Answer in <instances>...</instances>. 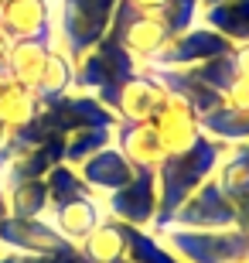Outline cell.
<instances>
[{
    "label": "cell",
    "mask_w": 249,
    "mask_h": 263,
    "mask_svg": "<svg viewBox=\"0 0 249 263\" xmlns=\"http://www.w3.org/2000/svg\"><path fill=\"white\" fill-rule=\"evenodd\" d=\"M7 188H4V185H0V222H4V219H7Z\"/></svg>",
    "instance_id": "d590c367"
},
{
    "label": "cell",
    "mask_w": 249,
    "mask_h": 263,
    "mask_svg": "<svg viewBox=\"0 0 249 263\" xmlns=\"http://www.w3.org/2000/svg\"><path fill=\"white\" fill-rule=\"evenodd\" d=\"M48 219H51V226L65 236L68 243L79 246L106 219V209H103V198H99V195H89V198H75V202L55 205V209L48 212Z\"/></svg>",
    "instance_id": "9a60e30c"
},
{
    "label": "cell",
    "mask_w": 249,
    "mask_h": 263,
    "mask_svg": "<svg viewBox=\"0 0 249 263\" xmlns=\"http://www.w3.org/2000/svg\"><path fill=\"white\" fill-rule=\"evenodd\" d=\"M4 140H7V130L0 127V147H4Z\"/></svg>",
    "instance_id": "74e56055"
},
{
    "label": "cell",
    "mask_w": 249,
    "mask_h": 263,
    "mask_svg": "<svg viewBox=\"0 0 249 263\" xmlns=\"http://www.w3.org/2000/svg\"><path fill=\"white\" fill-rule=\"evenodd\" d=\"M229 154V147L212 140V137H201L198 144L184 154H167L157 164V215H154L150 233H161L167 229L174 219V212L184 205V198H191L208 178H215L222 157Z\"/></svg>",
    "instance_id": "6da1fadb"
},
{
    "label": "cell",
    "mask_w": 249,
    "mask_h": 263,
    "mask_svg": "<svg viewBox=\"0 0 249 263\" xmlns=\"http://www.w3.org/2000/svg\"><path fill=\"white\" fill-rule=\"evenodd\" d=\"M0 250L17 256H45V253H65V250H75V246L51 226L48 215H41V219L7 215L0 222Z\"/></svg>",
    "instance_id": "52a82bcc"
},
{
    "label": "cell",
    "mask_w": 249,
    "mask_h": 263,
    "mask_svg": "<svg viewBox=\"0 0 249 263\" xmlns=\"http://www.w3.org/2000/svg\"><path fill=\"white\" fill-rule=\"evenodd\" d=\"M236 48L232 41H225L222 34H215L212 28L205 24H195V28L181 31L167 41V48L150 62V65H164V68H191L201 65V62H212V59H222Z\"/></svg>",
    "instance_id": "30bf717a"
},
{
    "label": "cell",
    "mask_w": 249,
    "mask_h": 263,
    "mask_svg": "<svg viewBox=\"0 0 249 263\" xmlns=\"http://www.w3.org/2000/svg\"><path fill=\"white\" fill-rule=\"evenodd\" d=\"M51 48H55L51 41H10L7 59H4V76L21 82V86L34 89Z\"/></svg>",
    "instance_id": "ffe728a7"
},
{
    "label": "cell",
    "mask_w": 249,
    "mask_h": 263,
    "mask_svg": "<svg viewBox=\"0 0 249 263\" xmlns=\"http://www.w3.org/2000/svg\"><path fill=\"white\" fill-rule=\"evenodd\" d=\"M219 106H225V109H249V72H239V68H236L232 82L219 96Z\"/></svg>",
    "instance_id": "f546056e"
},
{
    "label": "cell",
    "mask_w": 249,
    "mask_h": 263,
    "mask_svg": "<svg viewBox=\"0 0 249 263\" xmlns=\"http://www.w3.org/2000/svg\"><path fill=\"white\" fill-rule=\"evenodd\" d=\"M150 127L157 130V140H161L164 154H184V151H191L205 137L201 134V117L178 96H167L161 113L150 120Z\"/></svg>",
    "instance_id": "4fadbf2b"
},
{
    "label": "cell",
    "mask_w": 249,
    "mask_h": 263,
    "mask_svg": "<svg viewBox=\"0 0 249 263\" xmlns=\"http://www.w3.org/2000/svg\"><path fill=\"white\" fill-rule=\"evenodd\" d=\"M79 175H82V181L103 198V195H109V192H116V188H123L126 181L137 175V167L109 144L106 151L89 157L86 164H79Z\"/></svg>",
    "instance_id": "2e32d148"
},
{
    "label": "cell",
    "mask_w": 249,
    "mask_h": 263,
    "mask_svg": "<svg viewBox=\"0 0 249 263\" xmlns=\"http://www.w3.org/2000/svg\"><path fill=\"white\" fill-rule=\"evenodd\" d=\"M62 154H65V137L28 147V151L14 154L7 164L0 167V185L7 188L10 181H21V178H45L55 164H62Z\"/></svg>",
    "instance_id": "ac0fdd59"
},
{
    "label": "cell",
    "mask_w": 249,
    "mask_h": 263,
    "mask_svg": "<svg viewBox=\"0 0 249 263\" xmlns=\"http://www.w3.org/2000/svg\"><path fill=\"white\" fill-rule=\"evenodd\" d=\"M236 226H239L242 233H249V198L236 202Z\"/></svg>",
    "instance_id": "836d02e7"
},
{
    "label": "cell",
    "mask_w": 249,
    "mask_h": 263,
    "mask_svg": "<svg viewBox=\"0 0 249 263\" xmlns=\"http://www.w3.org/2000/svg\"><path fill=\"white\" fill-rule=\"evenodd\" d=\"M38 120H41V127H48L55 137H68L82 127H116L113 109L103 106L89 92H68V96L55 99V103H45Z\"/></svg>",
    "instance_id": "ba28073f"
},
{
    "label": "cell",
    "mask_w": 249,
    "mask_h": 263,
    "mask_svg": "<svg viewBox=\"0 0 249 263\" xmlns=\"http://www.w3.org/2000/svg\"><path fill=\"white\" fill-rule=\"evenodd\" d=\"M79 246L75 250H65V253H45V256H21V263H75Z\"/></svg>",
    "instance_id": "4dcf8cb0"
},
{
    "label": "cell",
    "mask_w": 249,
    "mask_h": 263,
    "mask_svg": "<svg viewBox=\"0 0 249 263\" xmlns=\"http://www.w3.org/2000/svg\"><path fill=\"white\" fill-rule=\"evenodd\" d=\"M4 4H7V0H0V7H4Z\"/></svg>",
    "instance_id": "7bdbcfd3"
},
{
    "label": "cell",
    "mask_w": 249,
    "mask_h": 263,
    "mask_svg": "<svg viewBox=\"0 0 249 263\" xmlns=\"http://www.w3.org/2000/svg\"><path fill=\"white\" fill-rule=\"evenodd\" d=\"M201 134L225 147L249 144V109H225L215 106L201 117Z\"/></svg>",
    "instance_id": "cb8c5ba5"
},
{
    "label": "cell",
    "mask_w": 249,
    "mask_h": 263,
    "mask_svg": "<svg viewBox=\"0 0 249 263\" xmlns=\"http://www.w3.org/2000/svg\"><path fill=\"white\" fill-rule=\"evenodd\" d=\"M0 24L10 41H51L58 48L55 0H7L0 7Z\"/></svg>",
    "instance_id": "8fae6325"
},
{
    "label": "cell",
    "mask_w": 249,
    "mask_h": 263,
    "mask_svg": "<svg viewBox=\"0 0 249 263\" xmlns=\"http://www.w3.org/2000/svg\"><path fill=\"white\" fill-rule=\"evenodd\" d=\"M133 10H144V14H161V7L167 0H126Z\"/></svg>",
    "instance_id": "d6a6232c"
},
{
    "label": "cell",
    "mask_w": 249,
    "mask_h": 263,
    "mask_svg": "<svg viewBox=\"0 0 249 263\" xmlns=\"http://www.w3.org/2000/svg\"><path fill=\"white\" fill-rule=\"evenodd\" d=\"M126 246H130V226L106 215L103 222L79 243V253L86 256L89 263H113V260L126 256Z\"/></svg>",
    "instance_id": "d6986e66"
},
{
    "label": "cell",
    "mask_w": 249,
    "mask_h": 263,
    "mask_svg": "<svg viewBox=\"0 0 249 263\" xmlns=\"http://www.w3.org/2000/svg\"><path fill=\"white\" fill-rule=\"evenodd\" d=\"M120 0H55V31L58 48L72 59H82L106 38Z\"/></svg>",
    "instance_id": "7a4b0ae2"
},
{
    "label": "cell",
    "mask_w": 249,
    "mask_h": 263,
    "mask_svg": "<svg viewBox=\"0 0 249 263\" xmlns=\"http://www.w3.org/2000/svg\"><path fill=\"white\" fill-rule=\"evenodd\" d=\"M164 103H167V89L140 68L133 79H126L123 86H120V92L109 103V109H113L116 123H150L161 113Z\"/></svg>",
    "instance_id": "7c38bea8"
},
{
    "label": "cell",
    "mask_w": 249,
    "mask_h": 263,
    "mask_svg": "<svg viewBox=\"0 0 249 263\" xmlns=\"http://www.w3.org/2000/svg\"><path fill=\"white\" fill-rule=\"evenodd\" d=\"M215 181L232 202L249 198V147L246 144L229 147V154L222 157L219 171H215Z\"/></svg>",
    "instance_id": "d4e9b609"
},
{
    "label": "cell",
    "mask_w": 249,
    "mask_h": 263,
    "mask_svg": "<svg viewBox=\"0 0 249 263\" xmlns=\"http://www.w3.org/2000/svg\"><path fill=\"white\" fill-rule=\"evenodd\" d=\"M242 263H249V253H246V260H242Z\"/></svg>",
    "instance_id": "b9f144b4"
},
{
    "label": "cell",
    "mask_w": 249,
    "mask_h": 263,
    "mask_svg": "<svg viewBox=\"0 0 249 263\" xmlns=\"http://www.w3.org/2000/svg\"><path fill=\"white\" fill-rule=\"evenodd\" d=\"M0 263H21V256L17 253H4V250H0Z\"/></svg>",
    "instance_id": "8d00e7d4"
},
{
    "label": "cell",
    "mask_w": 249,
    "mask_h": 263,
    "mask_svg": "<svg viewBox=\"0 0 249 263\" xmlns=\"http://www.w3.org/2000/svg\"><path fill=\"white\" fill-rule=\"evenodd\" d=\"M34 92H38L41 103H55L68 92H75V59L65 48L48 51V62H45L38 82H34Z\"/></svg>",
    "instance_id": "44dd1931"
},
{
    "label": "cell",
    "mask_w": 249,
    "mask_h": 263,
    "mask_svg": "<svg viewBox=\"0 0 249 263\" xmlns=\"http://www.w3.org/2000/svg\"><path fill=\"white\" fill-rule=\"evenodd\" d=\"M7 48H10V38H7V31H4V24H0V72H4V59H7Z\"/></svg>",
    "instance_id": "e575fe53"
},
{
    "label": "cell",
    "mask_w": 249,
    "mask_h": 263,
    "mask_svg": "<svg viewBox=\"0 0 249 263\" xmlns=\"http://www.w3.org/2000/svg\"><path fill=\"white\" fill-rule=\"evenodd\" d=\"M75 263H89V260H86V256H82V253H79V256H75Z\"/></svg>",
    "instance_id": "ab89813d"
},
{
    "label": "cell",
    "mask_w": 249,
    "mask_h": 263,
    "mask_svg": "<svg viewBox=\"0 0 249 263\" xmlns=\"http://www.w3.org/2000/svg\"><path fill=\"white\" fill-rule=\"evenodd\" d=\"M201 4H205V7H208V4H225V0H201Z\"/></svg>",
    "instance_id": "f35d334b"
},
{
    "label": "cell",
    "mask_w": 249,
    "mask_h": 263,
    "mask_svg": "<svg viewBox=\"0 0 249 263\" xmlns=\"http://www.w3.org/2000/svg\"><path fill=\"white\" fill-rule=\"evenodd\" d=\"M41 109H45V103L38 99L34 89L21 86V82H14L0 72V127L7 134L31 127L41 117Z\"/></svg>",
    "instance_id": "e0dca14e"
},
{
    "label": "cell",
    "mask_w": 249,
    "mask_h": 263,
    "mask_svg": "<svg viewBox=\"0 0 249 263\" xmlns=\"http://www.w3.org/2000/svg\"><path fill=\"white\" fill-rule=\"evenodd\" d=\"M113 147L137 171H157V164L167 157L161 140H157V130L150 123H116L113 127Z\"/></svg>",
    "instance_id": "5bb4252c"
},
{
    "label": "cell",
    "mask_w": 249,
    "mask_h": 263,
    "mask_svg": "<svg viewBox=\"0 0 249 263\" xmlns=\"http://www.w3.org/2000/svg\"><path fill=\"white\" fill-rule=\"evenodd\" d=\"M232 62H236L239 72H249V41H242V45L232 48Z\"/></svg>",
    "instance_id": "1f68e13d"
},
{
    "label": "cell",
    "mask_w": 249,
    "mask_h": 263,
    "mask_svg": "<svg viewBox=\"0 0 249 263\" xmlns=\"http://www.w3.org/2000/svg\"><path fill=\"white\" fill-rule=\"evenodd\" d=\"M130 263H181L178 256L161 243V236L150 229H133L130 226V246H126Z\"/></svg>",
    "instance_id": "83f0119b"
},
{
    "label": "cell",
    "mask_w": 249,
    "mask_h": 263,
    "mask_svg": "<svg viewBox=\"0 0 249 263\" xmlns=\"http://www.w3.org/2000/svg\"><path fill=\"white\" fill-rule=\"evenodd\" d=\"M201 24L222 34L232 45L249 41V0H225V4H208L201 10Z\"/></svg>",
    "instance_id": "7402d4cb"
},
{
    "label": "cell",
    "mask_w": 249,
    "mask_h": 263,
    "mask_svg": "<svg viewBox=\"0 0 249 263\" xmlns=\"http://www.w3.org/2000/svg\"><path fill=\"white\" fill-rule=\"evenodd\" d=\"M7 212L21 219H41L51 212V195L45 178H21L7 185Z\"/></svg>",
    "instance_id": "603a6c76"
},
{
    "label": "cell",
    "mask_w": 249,
    "mask_h": 263,
    "mask_svg": "<svg viewBox=\"0 0 249 263\" xmlns=\"http://www.w3.org/2000/svg\"><path fill=\"white\" fill-rule=\"evenodd\" d=\"M246 147H249V144H246Z\"/></svg>",
    "instance_id": "ee69618b"
},
{
    "label": "cell",
    "mask_w": 249,
    "mask_h": 263,
    "mask_svg": "<svg viewBox=\"0 0 249 263\" xmlns=\"http://www.w3.org/2000/svg\"><path fill=\"white\" fill-rule=\"evenodd\" d=\"M137 72H140V65L123 51L120 41L106 34L89 55H82L75 62V92H89L103 106H109L120 92V86L126 79H133Z\"/></svg>",
    "instance_id": "277c9868"
},
{
    "label": "cell",
    "mask_w": 249,
    "mask_h": 263,
    "mask_svg": "<svg viewBox=\"0 0 249 263\" xmlns=\"http://www.w3.org/2000/svg\"><path fill=\"white\" fill-rule=\"evenodd\" d=\"M103 209L109 219L133 229H150L157 215V175L154 171H137L123 188L103 195Z\"/></svg>",
    "instance_id": "8992f818"
},
{
    "label": "cell",
    "mask_w": 249,
    "mask_h": 263,
    "mask_svg": "<svg viewBox=\"0 0 249 263\" xmlns=\"http://www.w3.org/2000/svg\"><path fill=\"white\" fill-rule=\"evenodd\" d=\"M113 263H130V260H126V256H123V260H113Z\"/></svg>",
    "instance_id": "60d3db41"
},
{
    "label": "cell",
    "mask_w": 249,
    "mask_h": 263,
    "mask_svg": "<svg viewBox=\"0 0 249 263\" xmlns=\"http://www.w3.org/2000/svg\"><path fill=\"white\" fill-rule=\"evenodd\" d=\"M161 243L181 263H242L249 253V233L239 226L229 229H161Z\"/></svg>",
    "instance_id": "3957f363"
},
{
    "label": "cell",
    "mask_w": 249,
    "mask_h": 263,
    "mask_svg": "<svg viewBox=\"0 0 249 263\" xmlns=\"http://www.w3.org/2000/svg\"><path fill=\"white\" fill-rule=\"evenodd\" d=\"M109 144H113V127H82V130L65 137V154H62V161L79 167V164H86L92 154L106 151Z\"/></svg>",
    "instance_id": "484cf974"
},
{
    "label": "cell",
    "mask_w": 249,
    "mask_h": 263,
    "mask_svg": "<svg viewBox=\"0 0 249 263\" xmlns=\"http://www.w3.org/2000/svg\"><path fill=\"white\" fill-rule=\"evenodd\" d=\"M171 226H178V229H229V226H236V202L219 188L215 178H208L191 198H184Z\"/></svg>",
    "instance_id": "9c48e42d"
},
{
    "label": "cell",
    "mask_w": 249,
    "mask_h": 263,
    "mask_svg": "<svg viewBox=\"0 0 249 263\" xmlns=\"http://www.w3.org/2000/svg\"><path fill=\"white\" fill-rule=\"evenodd\" d=\"M109 38H116L123 45V51L137 65L144 68L150 65L164 48H167V41H171V31L167 24L161 21V14H144V10H133L126 0L116 4V14H113V24L106 31Z\"/></svg>",
    "instance_id": "5b68a950"
},
{
    "label": "cell",
    "mask_w": 249,
    "mask_h": 263,
    "mask_svg": "<svg viewBox=\"0 0 249 263\" xmlns=\"http://www.w3.org/2000/svg\"><path fill=\"white\" fill-rule=\"evenodd\" d=\"M201 10H205L201 0H167L161 7V21L167 24V31H171V38H174V34L201 24Z\"/></svg>",
    "instance_id": "f1b7e54d"
},
{
    "label": "cell",
    "mask_w": 249,
    "mask_h": 263,
    "mask_svg": "<svg viewBox=\"0 0 249 263\" xmlns=\"http://www.w3.org/2000/svg\"><path fill=\"white\" fill-rule=\"evenodd\" d=\"M45 181H48V195H51V209L55 205H65V202H75V198H89V195H96L92 188L82 181V175H79V167L72 164H55L45 175Z\"/></svg>",
    "instance_id": "4316f807"
}]
</instances>
